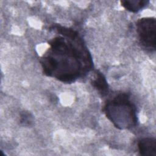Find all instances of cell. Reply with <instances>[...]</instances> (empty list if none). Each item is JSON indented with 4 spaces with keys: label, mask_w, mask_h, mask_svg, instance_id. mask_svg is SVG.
Instances as JSON below:
<instances>
[{
    "label": "cell",
    "mask_w": 156,
    "mask_h": 156,
    "mask_svg": "<svg viewBox=\"0 0 156 156\" xmlns=\"http://www.w3.org/2000/svg\"><path fill=\"white\" fill-rule=\"evenodd\" d=\"M52 29L57 35L48 41L49 48L41 57L43 73L65 83L85 77L93 69L91 53L76 30L59 24Z\"/></svg>",
    "instance_id": "cell-1"
},
{
    "label": "cell",
    "mask_w": 156,
    "mask_h": 156,
    "mask_svg": "<svg viewBox=\"0 0 156 156\" xmlns=\"http://www.w3.org/2000/svg\"><path fill=\"white\" fill-rule=\"evenodd\" d=\"M102 111L118 129H131L138 124L137 108L128 93H119L108 99Z\"/></svg>",
    "instance_id": "cell-2"
},
{
    "label": "cell",
    "mask_w": 156,
    "mask_h": 156,
    "mask_svg": "<svg viewBox=\"0 0 156 156\" xmlns=\"http://www.w3.org/2000/svg\"><path fill=\"white\" fill-rule=\"evenodd\" d=\"M139 41L146 49L154 51L156 45V20L154 17H143L136 22Z\"/></svg>",
    "instance_id": "cell-3"
},
{
    "label": "cell",
    "mask_w": 156,
    "mask_h": 156,
    "mask_svg": "<svg viewBox=\"0 0 156 156\" xmlns=\"http://www.w3.org/2000/svg\"><path fill=\"white\" fill-rule=\"evenodd\" d=\"M138 150L143 156H156V140L152 137H145L138 142Z\"/></svg>",
    "instance_id": "cell-4"
},
{
    "label": "cell",
    "mask_w": 156,
    "mask_h": 156,
    "mask_svg": "<svg viewBox=\"0 0 156 156\" xmlns=\"http://www.w3.org/2000/svg\"><path fill=\"white\" fill-rule=\"evenodd\" d=\"M90 82L91 85L98 91L102 97L108 94L109 91L108 84L105 77L101 71L99 70L95 71L94 76Z\"/></svg>",
    "instance_id": "cell-5"
},
{
    "label": "cell",
    "mask_w": 156,
    "mask_h": 156,
    "mask_svg": "<svg viewBox=\"0 0 156 156\" xmlns=\"http://www.w3.org/2000/svg\"><path fill=\"white\" fill-rule=\"evenodd\" d=\"M120 3L126 10L137 13L146 7L149 4V1L148 0H122Z\"/></svg>",
    "instance_id": "cell-6"
},
{
    "label": "cell",
    "mask_w": 156,
    "mask_h": 156,
    "mask_svg": "<svg viewBox=\"0 0 156 156\" xmlns=\"http://www.w3.org/2000/svg\"><path fill=\"white\" fill-rule=\"evenodd\" d=\"M34 116L29 112H23L20 114V123L23 126H32L34 124Z\"/></svg>",
    "instance_id": "cell-7"
}]
</instances>
